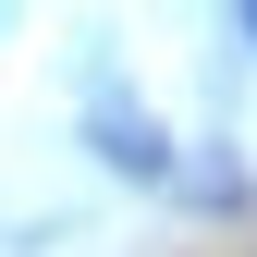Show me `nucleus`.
<instances>
[{"mask_svg":"<svg viewBox=\"0 0 257 257\" xmlns=\"http://www.w3.org/2000/svg\"><path fill=\"white\" fill-rule=\"evenodd\" d=\"M245 25H257V0H245Z\"/></svg>","mask_w":257,"mask_h":257,"instance_id":"obj_1","label":"nucleus"}]
</instances>
